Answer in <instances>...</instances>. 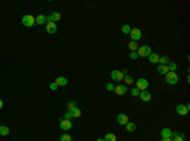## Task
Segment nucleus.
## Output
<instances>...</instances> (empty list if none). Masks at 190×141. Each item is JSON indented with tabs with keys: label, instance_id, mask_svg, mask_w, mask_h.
<instances>
[{
	"label": "nucleus",
	"instance_id": "36",
	"mask_svg": "<svg viewBox=\"0 0 190 141\" xmlns=\"http://www.w3.org/2000/svg\"><path fill=\"white\" fill-rule=\"evenodd\" d=\"M162 141H172V139H171V137H167V139H162Z\"/></svg>",
	"mask_w": 190,
	"mask_h": 141
},
{
	"label": "nucleus",
	"instance_id": "34",
	"mask_svg": "<svg viewBox=\"0 0 190 141\" xmlns=\"http://www.w3.org/2000/svg\"><path fill=\"white\" fill-rule=\"evenodd\" d=\"M107 89H108V91H114V86L112 85V83H108V85H107Z\"/></svg>",
	"mask_w": 190,
	"mask_h": 141
},
{
	"label": "nucleus",
	"instance_id": "25",
	"mask_svg": "<svg viewBox=\"0 0 190 141\" xmlns=\"http://www.w3.org/2000/svg\"><path fill=\"white\" fill-rule=\"evenodd\" d=\"M9 134L8 126H0V136H6Z\"/></svg>",
	"mask_w": 190,
	"mask_h": 141
},
{
	"label": "nucleus",
	"instance_id": "22",
	"mask_svg": "<svg viewBox=\"0 0 190 141\" xmlns=\"http://www.w3.org/2000/svg\"><path fill=\"white\" fill-rule=\"evenodd\" d=\"M44 23H47L46 17H44V15H38V17L36 18V24L42 25V24H44Z\"/></svg>",
	"mask_w": 190,
	"mask_h": 141
},
{
	"label": "nucleus",
	"instance_id": "27",
	"mask_svg": "<svg viewBox=\"0 0 190 141\" xmlns=\"http://www.w3.org/2000/svg\"><path fill=\"white\" fill-rule=\"evenodd\" d=\"M105 141H117V136L114 134H107L105 137H104Z\"/></svg>",
	"mask_w": 190,
	"mask_h": 141
},
{
	"label": "nucleus",
	"instance_id": "10",
	"mask_svg": "<svg viewBox=\"0 0 190 141\" xmlns=\"http://www.w3.org/2000/svg\"><path fill=\"white\" fill-rule=\"evenodd\" d=\"M117 121H118L119 125H123V126H126V125L129 122V118H128V116H127L126 113H119L118 116H117Z\"/></svg>",
	"mask_w": 190,
	"mask_h": 141
},
{
	"label": "nucleus",
	"instance_id": "29",
	"mask_svg": "<svg viewBox=\"0 0 190 141\" xmlns=\"http://www.w3.org/2000/svg\"><path fill=\"white\" fill-rule=\"evenodd\" d=\"M61 141H72V137L70 135H67V134H63L61 136Z\"/></svg>",
	"mask_w": 190,
	"mask_h": 141
},
{
	"label": "nucleus",
	"instance_id": "24",
	"mask_svg": "<svg viewBox=\"0 0 190 141\" xmlns=\"http://www.w3.org/2000/svg\"><path fill=\"white\" fill-rule=\"evenodd\" d=\"M177 68V66H176V63H174V62H170L167 63V69H169V72H175Z\"/></svg>",
	"mask_w": 190,
	"mask_h": 141
},
{
	"label": "nucleus",
	"instance_id": "13",
	"mask_svg": "<svg viewBox=\"0 0 190 141\" xmlns=\"http://www.w3.org/2000/svg\"><path fill=\"white\" fill-rule=\"evenodd\" d=\"M46 30H47V33H50V34L56 33V30H57V25H56V23H53V21H51V23H47Z\"/></svg>",
	"mask_w": 190,
	"mask_h": 141
},
{
	"label": "nucleus",
	"instance_id": "6",
	"mask_svg": "<svg viewBox=\"0 0 190 141\" xmlns=\"http://www.w3.org/2000/svg\"><path fill=\"white\" fill-rule=\"evenodd\" d=\"M129 35H131L132 40L137 42L142 38V32L138 29V28H133V29H131V32H129Z\"/></svg>",
	"mask_w": 190,
	"mask_h": 141
},
{
	"label": "nucleus",
	"instance_id": "16",
	"mask_svg": "<svg viewBox=\"0 0 190 141\" xmlns=\"http://www.w3.org/2000/svg\"><path fill=\"white\" fill-rule=\"evenodd\" d=\"M55 83L57 86H66V85H67V79H66L65 77H57Z\"/></svg>",
	"mask_w": 190,
	"mask_h": 141
},
{
	"label": "nucleus",
	"instance_id": "9",
	"mask_svg": "<svg viewBox=\"0 0 190 141\" xmlns=\"http://www.w3.org/2000/svg\"><path fill=\"white\" fill-rule=\"evenodd\" d=\"M110 77H112V79H114V81L119 82V81H123V78H124V76L122 75V72L118 69H114L112 70V73H110Z\"/></svg>",
	"mask_w": 190,
	"mask_h": 141
},
{
	"label": "nucleus",
	"instance_id": "18",
	"mask_svg": "<svg viewBox=\"0 0 190 141\" xmlns=\"http://www.w3.org/2000/svg\"><path fill=\"white\" fill-rule=\"evenodd\" d=\"M169 62H170L169 56H162V57H160V59H158V63H160V64H164V66H167Z\"/></svg>",
	"mask_w": 190,
	"mask_h": 141
},
{
	"label": "nucleus",
	"instance_id": "2",
	"mask_svg": "<svg viewBox=\"0 0 190 141\" xmlns=\"http://www.w3.org/2000/svg\"><path fill=\"white\" fill-rule=\"evenodd\" d=\"M22 23H23L24 27H28V28H31V27H33L34 24H36V18L34 17H32L31 14H28V15H24L23 19H22Z\"/></svg>",
	"mask_w": 190,
	"mask_h": 141
},
{
	"label": "nucleus",
	"instance_id": "7",
	"mask_svg": "<svg viewBox=\"0 0 190 141\" xmlns=\"http://www.w3.org/2000/svg\"><path fill=\"white\" fill-rule=\"evenodd\" d=\"M46 20H47V23H51V21L56 23V21L61 20V14H60L58 11H53L51 15H48V17H46Z\"/></svg>",
	"mask_w": 190,
	"mask_h": 141
},
{
	"label": "nucleus",
	"instance_id": "15",
	"mask_svg": "<svg viewBox=\"0 0 190 141\" xmlns=\"http://www.w3.org/2000/svg\"><path fill=\"white\" fill-rule=\"evenodd\" d=\"M148 59H150V62L152 64H155V63H158V59H160V56L156 53H151L150 56H148Z\"/></svg>",
	"mask_w": 190,
	"mask_h": 141
},
{
	"label": "nucleus",
	"instance_id": "37",
	"mask_svg": "<svg viewBox=\"0 0 190 141\" xmlns=\"http://www.w3.org/2000/svg\"><path fill=\"white\" fill-rule=\"evenodd\" d=\"M3 106H4V102H3L1 100H0V110H1V108H3Z\"/></svg>",
	"mask_w": 190,
	"mask_h": 141
},
{
	"label": "nucleus",
	"instance_id": "4",
	"mask_svg": "<svg viewBox=\"0 0 190 141\" xmlns=\"http://www.w3.org/2000/svg\"><path fill=\"white\" fill-rule=\"evenodd\" d=\"M176 112L177 115H180V116H186V115L189 113V105H177L176 106Z\"/></svg>",
	"mask_w": 190,
	"mask_h": 141
},
{
	"label": "nucleus",
	"instance_id": "26",
	"mask_svg": "<svg viewBox=\"0 0 190 141\" xmlns=\"http://www.w3.org/2000/svg\"><path fill=\"white\" fill-rule=\"evenodd\" d=\"M123 81L126 82V85H132V83L134 82V79H133V77H132V76L127 75V76H124V78H123Z\"/></svg>",
	"mask_w": 190,
	"mask_h": 141
},
{
	"label": "nucleus",
	"instance_id": "19",
	"mask_svg": "<svg viewBox=\"0 0 190 141\" xmlns=\"http://www.w3.org/2000/svg\"><path fill=\"white\" fill-rule=\"evenodd\" d=\"M70 112H71V116H72V117H76V118H77V117L81 116V111L79 110L77 107H74Z\"/></svg>",
	"mask_w": 190,
	"mask_h": 141
},
{
	"label": "nucleus",
	"instance_id": "28",
	"mask_svg": "<svg viewBox=\"0 0 190 141\" xmlns=\"http://www.w3.org/2000/svg\"><path fill=\"white\" fill-rule=\"evenodd\" d=\"M131 29H132V28L129 27L128 24H126V25H123V27H122V32H123V33H124V34H129V32H131Z\"/></svg>",
	"mask_w": 190,
	"mask_h": 141
},
{
	"label": "nucleus",
	"instance_id": "20",
	"mask_svg": "<svg viewBox=\"0 0 190 141\" xmlns=\"http://www.w3.org/2000/svg\"><path fill=\"white\" fill-rule=\"evenodd\" d=\"M126 129H127L128 132H133V131H136L137 126H136V124H133V122H128L126 125Z\"/></svg>",
	"mask_w": 190,
	"mask_h": 141
},
{
	"label": "nucleus",
	"instance_id": "31",
	"mask_svg": "<svg viewBox=\"0 0 190 141\" xmlns=\"http://www.w3.org/2000/svg\"><path fill=\"white\" fill-rule=\"evenodd\" d=\"M129 58H131V59H137V58H138L137 50H134V52H131V53H129Z\"/></svg>",
	"mask_w": 190,
	"mask_h": 141
},
{
	"label": "nucleus",
	"instance_id": "11",
	"mask_svg": "<svg viewBox=\"0 0 190 141\" xmlns=\"http://www.w3.org/2000/svg\"><path fill=\"white\" fill-rule=\"evenodd\" d=\"M139 97H141V100H142V101L148 102V101H151L152 95H151V92H150V91H141V92H139Z\"/></svg>",
	"mask_w": 190,
	"mask_h": 141
},
{
	"label": "nucleus",
	"instance_id": "8",
	"mask_svg": "<svg viewBox=\"0 0 190 141\" xmlns=\"http://www.w3.org/2000/svg\"><path fill=\"white\" fill-rule=\"evenodd\" d=\"M60 126H61V129L63 131H69V130H71V127H72V122H71V120H61L60 118Z\"/></svg>",
	"mask_w": 190,
	"mask_h": 141
},
{
	"label": "nucleus",
	"instance_id": "23",
	"mask_svg": "<svg viewBox=\"0 0 190 141\" xmlns=\"http://www.w3.org/2000/svg\"><path fill=\"white\" fill-rule=\"evenodd\" d=\"M171 136H174V140L172 141H184V135H180V134L175 132V131H172Z\"/></svg>",
	"mask_w": 190,
	"mask_h": 141
},
{
	"label": "nucleus",
	"instance_id": "5",
	"mask_svg": "<svg viewBox=\"0 0 190 141\" xmlns=\"http://www.w3.org/2000/svg\"><path fill=\"white\" fill-rule=\"evenodd\" d=\"M136 87H137L139 91H146L148 87V81L146 78H139L136 81Z\"/></svg>",
	"mask_w": 190,
	"mask_h": 141
},
{
	"label": "nucleus",
	"instance_id": "3",
	"mask_svg": "<svg viewBox=\"0 0 190 141\" xmlns=\"http://www.w3.org/2000/svg\"><path fill=\"white\" fill-rule=\"evenodd\" d=\"M151 53H152V49H151V47H148V46L138 47V49H137L138 57H148Z\"/></svg>",
	"mask_w": 190,
	"mask_h": 141
},
{
	"label": "nucleus",
	"instance_id": "14",
	"mask_svg": "<svg viewBox=\"0 0 190 141\" xmlns=\"http://www.w3.org/2000/svg\"><path fill=\"white\" fill-rule=\"evenodd\" d=\"M171 134H172V130L167 129V127H165V129L161 130V137H162V139H167V137H171Z\"/></svg>",
	"mask_w": 190,
	"mask_h": 141
},
{
	"label": "nucleus",
	"instance_id": "21",
	"mask_svg": "<svg viewBox=\"0 0 190 141\" xmlns=\"http://www.w3.org/2000/svg\"><path fill=\"white\" fill-rule=\"evenodd\" d=\"M128 48L131 49V52H134V50H137V49H138V44H137V42L131 40V42H129V44H128Z\"/></svg>",
	"mask_w": 190,
	"mask_h": 141
},
{
	"label": "nucleus",
	"instance_id": "38",
	"mask_svg": "<svg viewBox=\"0 0 190 141\" xmlns=\"http://www.w3.org/2000/svg\"><path fill=\"white\" fill-rule=\"evenodd\" d=\"M96 141H105V140H104V139H98Z\"/></svg>",
	"mask_w": 190,
	"mask_h": 141
},
{
	"label": "nucleus",
	"instance_id": "12",
	"mask_svg": "<svg viewBox=\"0 0 190 141\" xmlns=\"http://www.w3.org/2000/svg\"><path fill=\"white\" fill-rule=\"evenodd\" d=\"M114 92H115L117 95L122 96V95H124L126 92H127V87H126L124 85H118L117 87H114Z\"/></svg>",
	"mask_w": 190,
	"mask_h": 141
},
{
	"label": "nucleus",
	"instance_id": "32",
	"mask_svg": "<svg viewBox=\"0 0 190 141\" xmlns=\"http://www.w3.org/2000/svg\"><path fill=\"white\" fill-rule=\"evenodd\" d=\"M72 116H71V112L70 111H66L65 112V120H71Z\"/></svg>",
	"mask_w": 190,
	"mask_h": 141
},
{
	"label": "nucleus",
	"instance_id": "30",
	"mask_svg": "<svg viewBox=\"0 0 190 141\" xmlns=\"http://www.w3.org/2000/svg\"><path fill=\"white\" fill-rule=\"evenodd\" d=\"M131 93L133 97H137V96H139V89L137 87H134V88H132V91H131Z\"/></svg>",
	"mask_w": 190,
	"mask_h": 141
},
{
	"label": "nucleus",
	"instance_id": "35",
	"mask_svg": "<svg viewBox=\"0 0 190 141\" xmlns=\"http://www.w3.org/2000/svg\"><path fill=\"white\" fill-rule=\"evenodd\" d=\"M57 87H58V86H57L55 82H52V83L50 85V88H51V89H53V91H55V89H57Z\"/></svg>",
	"mask_w": 190,
	"mask_h": 141
},
{
	"label": "nucleus",
	"instance_id": "17",
	"mask_svg": "<svg viewBox=\"0 0 190 141\" xmlns=\"http://www.w3.org/2000/svg\"><path fill=\"white\" fill-rule=\"evenodd\" d=\"M157 72L160 73V75H166V73L169 72V69H167V66L158 64V67H157Z\"/></svg>",
	"mask_w": 190,
	"mask_h": 141
},
{
	"label": "nucleus",
	"instance_id": "1",
	"mask_svg": "<svg viewBox=\"0 0 190 141\" xmlns=\"http://www.w3.org/2000/svg\"><path fill=\"white\" fill-rule=\"evenodd\" d=\"M165 81H166L169 85H176L177 82H179V77L175 72H167L166 75H165Z\"/></svg>",
	"mask_w": 190,
	"mask_h": 141
},
{
	"label": "nucleus",
	"instance_id": "33",
	"mask_svg": "<svg viewBox=\"0 0 190 141\" xmlns=\"http://www.w3.org/2000/svg\"><path fill=\"white\" fill-rule=\"evenodd\" d=\"M74 107H76V106H75V102H69V103H67V110H69V111H71Z\"/></svg>",
	"mask_w": 190,
	"mask_h": 141
}]
</instances>
